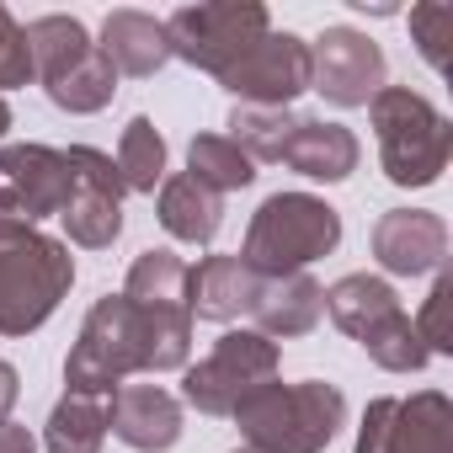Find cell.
<instances>
[{"label": "cell", "mask_w": 453, "mask_h": 453, "mask_svg": "<svg viewBox=\"0 0 453 453\" xmlns=\"http://www.w3.org/2000/svg\"><path fill=\"white\" fill-rule=\"evenodd\" d=\"M102 54L112 59L118 75H134V81H150L155 70H165L171 59V38H165V22H155L150 12H107L102 22Z\"/></svg>", "instance_id": "obj_18"}, {"label": "cell", "mask_w": 453, "mask_h": 453, "mask_svg": "<svg viewBox=\"0 0 453 453\" xmlns=\"http://www.w3.org/2000/svg\"><path fill=\"white\" fill-rule=\"evenodd\" d=\"M389 86L384 49L357 27H326L310 43V91H320L331 107H368Z\"/></svg>", "instance_id": "obj_10"}, {"label": "cell", "mask_w": 453, "mask_h": 453, "mask_svg": "<svg viewBox=\"0 0 453 453\" xmlns=\"http://www.w3.org/2000/svg\"><path fill=\"white\" fill-rule=\"evenodd\" d=\"M102 442H107V405L102 400L65 395L49 411V426H43L49 453H102Z\"/></svg>", "instance_id": "obj_23"}, {"label": "cell", "mask_w": 453, "mask_h": 453, "mask_svg": "<svg viewBox=\"0 0 453 453\" xmlns=\"http://www.w3.org/2000/svg\"><path fill=\"white\" fill-rule=\"evenodd\" d=\"M257 294H262V278L241 257H203L197 267H187V310H192V320L230 326V320L251 315Z\"/></svg>", "instance_id": "obj_15"}, {"label": "cell", "mask_w": 453, "mask_h": 453, "mask_svg": "<svg viewBox=\"0 0 453 453\" xmlns=\"http://www.w3.org/2000/svg\"><path fill=\"white\" fill-rule=\"evenodd\" d=\"M123 299H134L144 310H187V262L165 246L139 251L123 278Z\"/></svg>", "instance_id": "obj_22"}, {"label": "cell", "mask_w": 453, "mask_h": 453, "mask_svg": "<svg viewBox=\"0 0 453 453\" xmlns=\"http://www.w3.org/2000/svg\"><path fill=\"white\" fill-rule=\"evenodd\" d=\"M107 426L134 453H165L181 437V400L160 384H123V389H112Z\"/></svg>", "instance_id": "obj_14"}, {"label": "cell", "mask_w": 453, "mask_h": 453, "mask_svg": "<svg viewBox=\"0 0 453 453\" xmlns=\"http://www.w3.org/2000/svg\"><path fill=\"white\" fill-rule=\"evenodd\" d=\"M118 176L128 192H155L165 181V139L150 118H128L123 139H118Z\"/></svg>", "instance_id": "obj_26"}, {"label": "cell", "mask_w": 453, "mask_h": 453, "mask_svg": "<svg viewBox=\"0 0 453 453\" xmlns=\"http://www.w3.org/2000/svg\"><path fill=\"white\" fill-rule=\"evenodd\" d=\"M411 38L421 49V59L432 70H448V38H453V6H442V0H426V6L411 12Z\"/></svg>", "instance_id": "obj_28"}, {"label": "cell", "mask_w": 453, "mask_h": 453, "mask_svg": "<svg viewBox=\"0 0 453 453\" xmlns=\"http://www.w3.org/2000/svg\"><path fill=\"white\" fill-rule=\"evenodd\" d=\"M27 49H33V81L49 91L59 112L91 118L118 96V70L102 54V43L86 33L75 17H33L27 22Z\"/></svg>", "instance_id": "obj_3"}, {"label": "cell", "mask_w": 453, "mask_h": 453, "mask_svg": "<svg viewBox=\"0 0 453 453\" xmlns=\"http://www.w3.org/2000/svg\"><path fill=\"white\" fill-rule=\"evenodd\" d=\"M373 257L395 278H426L448 262V224L432 208H389L373 224Z\"/></svg>", "instance_id": "obj_13"}, {"label": "cell", "mask_w": 453, "mask_h": 453, "mask_svg": "<svg viewBox=\"0 0 453 453\" xmlns=\"http://www.w3.org/2000/svg\"><path fill=\"white\" fill-rule=\"evenodd\" d=\"M219 86L235 96V107H288L310 91V43L299 33H267L219 75Z\"/></svg>", "instance_id": "obj_11"}, {"label": "cell", "mask_w": 453, "mask_h": 453, "mask_svg": "<svg viewBox=\"0 0 453 453\" xmlns=\"http://www.w3.org/2000/svg\"><path fill=\"white\" fill-rule=\"evenodd\" d=\"M17 395H22V379H17V368H12L6 357H0V421H12Z\"/></svg>", "instance_id": "obj_33"}, {"label": "cell", "mask_w": 453, "mask_h": 453, "mask_svg": "<svg viewBox=\"0 0 453 453\" xmlns=\"http://www.w3.org/2000/svg\"><path fill=\"white\" fill-rule=\"evenodd\" d=\"M230 416L241 426V442L257 453H320L347 426V395L326 379H304V384L267 379Z\"/></svg>", "instance_id": "obj_2"}, {"label": "cell", "mask_w": 453, "mask_h": 453, "mask_svg": "<svg viewBox=\"0 0 453 453\" xmlns=\"http://www.w3.org/2000/svg\"><path fill=\"white\" fill-rule=\"evenodd\" d=\"M389 416H395V395H379V400H368V411H363V426H357V448H352V453H384Z\"/></svg>", "instance_id": "obj_31"}, {"label": "cell", "mask_w": 453, "mask_h": 453, "mask_svg": "<svg viewBox=\"0 0 453 453\" xmlns=\"http://www.w3.org/2000/svg\"><path fill=\"white\" fill-rule=\"evenodd\" d=\"M326 310H331V320L352 336V342H363L373 326H384L395 310H405L400 304V294L384 283V278H373V273H347V278H336L331 288H326Z\"/></svg>", "instance_id": "obj_21"}, {"label": "cell", "mask_w": 453, "mask_h": 453, "mask_svg": "<svg viewBox=\"0 0 453 453\" xmlns=\"http://www.w3.org/2000/svg\"><path fill=\"white\" fill-rule=\"evenodd\" d=\"M70 160L65 150H49V144H6L0 150V208L38 224V219H54L65 203H70Z\"/></svg>", "instance_id": "obj_12"}, {"label": "cell", "mask_w": 453, "mask_h": 453, "mask_svg": "<svg viewBox=\"0 0 453 453\" xmlns=\"http://www.w3.org/2000/svg\"><path fill=\"white\" fill-rule=\"evenodd\" d=\"M12 134V107H6V96H0V139Z\"/></svg>", "instance_id": "obj_34"}, {"label": "cell", "mask_w": 453, "mask_h": 453, "mask_svg": "<svg viewBox=\"0 0 453 453\" xmlns=\"http://www.w3.org/2000/svg\"><path fill=\"white\" fill-rule=\"evenodd\" d=\"M294 128H299V118L288 107H235L230 112V134H224V139H235L251 165L257 160L278 165L283 150H288V139H294Z\"/></svg>", "instance_id": "obj_25"}, {"label": "cell", "mask_w": 453, "mask_h": 453, "mask_svg": "<svg viewBox=\"0 0 453 453\" xmlns=\"http://www.w3.org/2000/svg\"><path fill=\"white\" fill-rule=\"evenodd\" d=\"M373 134H379V165L395 187H432L448 171L453 155V123L411 86H384L368 102Z\"/></svg>", "instance_id": "obj_5"}, {"label": "cell", "mask_w": 453, "mask_h": 453, "mask_svg": "<svg viewBox=\"0 0 453 453\" xmlns=\"http://www.w3.org/2000/svg\"><path fill=\"white\" fill-rule=\"evenodd\" d=\"M75 283L65 241L0 208V336H33Z\"/></svg>", "instance_id": "obj_1"}, {"label": "cell", "mask_w": 453, "mask_h": 453, "mask_svg": "<svg viewBox=\"0 0 453 453\" xmlns=\"http://www.w3.org/2000/svg\"><path fill=\"white\" fill-rule=\"evenodd\" d=\"M235 453H257V448H246V442H241V448H235Z\"/></svg>", "instance_id": "obj_35"}, {"label": "cell", "mask_w": 453, "mask_h": 453, "mask_svg": "<svg viewBox=\"0 0 453 453\" xmlns=\"http://www.w3.org/2000/svg\"><path fill=\"white\" fill-rule=\"evenodd\" d=\"M357 347H363L384 373H421V368L432 363V352L421 347V336H416V326H411V315H405V310H395L384 326H373Z\"/></svg>", "instance_id": "obj_27"}, {"label": "cell", "mask_w": 453, "mask_h": 453, "mask_svg": "<svg viewBox=\"0 0 453 453\" xmlns=\"http://www.w3.org/2000/svg\"><path fill=\"white\" fill-rule=\"evenodd\" d=\"M267 379H278V342L262 331H224L213 352L181 373V400L203 416H230Z\"/></svg>", "instance_id": "obj_8"}, {"label": "cell", "mask_w": 453, "mask_h": 453, "mask_svg": "<svg viewBox=\"0 0 453 453\" xmlns=\"http://www.w3.org/2000/svg\"><path fill=\"white\" fill-rule=\"evenodd\" d=\"M384 453H453V400L442 389H416L395 400Z\"/></svg>", "instance_id": "obj_19"}, {"label": "cell", "mask_w": 453, "mask_h": 453, "mask_svg": "<svg viewBox=\"0 0 453 453\" xmlns=\"http://www.w3.org/2000/svg\"><path fill=\"white\" fill-rule=\"evenodd\" d=\"M326 315V288L310 273H288V278H262V294L251 304V320L267 342H294L310 336Z\"/></svg>", "instance_id": "obj_16"}, {"label": "cell", "mask_w": 453, "mask_h": 453, "mask_svg": "<svg viewBox=\"0 0 453 453\" xmlns=\"http://www.w3.org/2000/svg\"><path fill=\"white\" fill-rule=\"evenodd\" d=\"M134 373H150L144 320L123 294H107L91 304V315L65 357V395L112 400V389H123Z\"/></svg>", "instance_id": "obj_6"}, {"label": "cell", "mask_w": 453, "mask_h": 453, "mask_svg": "<svg viewBox=\"0 0 453 453\" xmlns=\"http://www.w3.org/2000/svg\"><path fill=\"white\" fill-rule=\"evenodd\" d=\"M448 304H453V278H448V273H437V283H432V294H426L421 315L411 320L426 352H453V326H448Z\"/></svg>", "instance_id": "obj_29"}, {"label": "cell", "mask_w": 453, "mask_h": 453, "mask_svg": "<svg viewBox=\"0 0 453 453\" xmlns=\"http://www.w3.org/2000/svg\"><path fill=\"white\" fill-rule=\"evenodd\" d=\"M267 33H273V17L262 0H203V6H181L165 17L171 59H181L213 81Z\"/></svg>", "instance_id": "obj_7"}, {"label": "cell", "mask_w": 453, "mask_h": 453, "mask_svg": "<svg viewBox=\"0 0 453 453\" xmlns=\"http://www.w3.org/2000/svg\"><path fill=\"white\" fill-rule=\"evenodd\" d=\"M70 160V203L59 208L65 219V246H86V251H102L123 235V176L112 165V155L91 150V144H70L65 150Z\"/></svg>", "instance_id": "obj_9"}, {"label": "cell", "mask_w": 453, "mask_h": 453, "mask_svg": "<svg viewBox=\"0 0 453 453\" xmlns=\"http://www.w3.org/2000/svg\"><path fill=\"white\" fill-rule=\"evenodd\" d=\"M187 176H197L208 192H241L257 181V165L246 160V150L235 139H224V134H197L187 144Z\"/></svg>", "instance_id": "obj_24"}, {"label": "cell", "mask_w": 453, "mask_h": 453, "mask_svg": "<svg viewBox=\"0 0 453 453\" xmlns=\"http://www.w3.org/2000/svg\"><path fill=\"white\" fill-rule=\"evenodd\" d=\"M342 246V213L315 192H273L257 213L246 246L235 251L257 278H288Z\"/></svg>", "instance_id": "obj_4"}, {"label": "cell", "mask_w": 453, "mask_h": 453, "mask_svg": "<svg viewBox=\"0 0 453 453\" xmlns=\"http://www.w3.org/2000/svg\"><path fill=\"white\" fill-rule=\"evenodd\" d=\"M0 453H38V442L22 421H0Z\"/></svg>", "instance_id": "obj_32"}, {"label": "cell", "mask_w": 453, "mask_h": 453, "mask_svg": "<svg viewBox=\"0 0 453 453\" xmlns=\"http://www.w3.org/2000/svg\"><path fill=\"white\" fill-rule=\"evenodd\" d=\"M363 160V144L352 128L342 123H326V118H299L288 150H283V165L310 176V181H347Z\"/></svg>", "instance_id": "obj_17"}, {"label": "cell", "mask_w": 453, "mask_h": 453, "mask_svg": "<svg viewBox=\"0 0 453 453\" xmlns=\"http://www.w3.org/2000/svg\"><path fill=\"white\" fill-rule=\"evenodd\" d=\"M160 224H165V235L171 241H187V246H208L219 230H224V197L208 192L197 176L176 171L160 181V203H155Z\"/></svg>", "instance_id": "obj_20"}, {"label": "cell", "mask_w": 453, "mask_h": 453, "mask_svg": "<svg viewBox=\"0 0 453 453\" xmlns=\"http://www.w3.org/2000/svg\"><path fill=\"white\" fill-rule=\"evenodd\" d=\"M33 81V49H27V27L0 6V91H17Z\"/></svg>", "instance_id": "obj_30"}]
</instances>
